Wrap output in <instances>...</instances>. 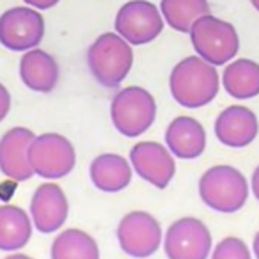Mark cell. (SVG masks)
<instances>
[{
	"label": "cell",
	"instance_id": "obj_25",
	"mask_svg": "<svg viewBox=\"0 0 259 259\" xmlns=\"http://www.w3.org/2000/svg\"><path fill=\"white\" fill-rule=\"evenodd\" d=\"M252 194H254V197L259 201V165L255 167L254 174H252Z\"/></svg>",
	"mask_w": 259,
	"mask_h": 259
},
{
	"label": "cell",
	"instance_id": "obj_15",
	"mask_svg": "<svg viewBox=\"0 0 259 259\" xmlns=\"http://www.w3.org/2000/svg\"><path fill=\"white\" fill-rule=\"evenodd\" d=\"M165 144L176 158L194 160L206 149L204 126L194 117L180 115L172 119L165 130Z\"/></svg>",
	"mask_w": 259,
	"mask_h": 259
},
{
	"label": "cell",
	"instance_id": "obj_21",
	"mask_svg": "<svg viewBox=\"0 0 259 259\" xmlns=\"http://www.w3.org/2000/svg\"><path fill=\"white\" fill-rule=\"evenodd\" d=\"M160 13L163 22H167L172 30L181 34L190 32V27L201 16L209 13L208 0H162Z\"/></svg>",
	"mask_w": 259,
	"mask_h": 259
},
{
	"label": "cell",
	"instance_id": "obj_7",
	"mask_svg": "<svg viewBox=\"0 0 259 259\" xmlns=\"http://www.w3.org/2000/svg\"><path fill=\"white\" fill-rule=\"evenodd\" d=\"M29 162L34 174L45 180H61L68 176L76 163L73 144L59 134H43L34 137L29 146Z\"/></svg>",
	"mask_w": 259,
	"mask_h": 259
},
{
	"label": "cell",
	"instance_id": "obj_3",
	"mask_svg": "<svg viewBox=\"0 0 259 259\" xmlns=\"http://www.w3.org/2000/svg\"><path fill=\"white\" fill-rule=\"evenodd\" d=\"M188 34L195 54L213 66L227 64L240 50V36L233 23L209 13L195 20Z\"/></svg>",
	"mask_w": 259,
	"mask_h": 259
},
{
	"label": "cell",
	"instance_id": "obj_18",
	"mask_svg": "<svg viewBox=\"0 0 259 259\" xmlns=\"http://www.w3.org/2000/svg\"><path fill=\"white\" fill-rule=\"evenodd\" d=\"M222 85L234 100L259 96V64L252 59H234L222 73Z\"/></svg>",
	"mask_w": 259,
	"mask_h": 259
},
{
	"label": "cell",
	"instance_id": "obj_2",
	"mask_svg": "<svg viewBox=\"0 0 259 259\" xmlns=\"http://www.w3.org/2000/svg\"><path fill=\"white\" fill-rule=\"evenodd\" d=\"M87 66L100 85L115 89L134 68L132 45L117 32H105L87 50Z\"/></svg>",
	"mask_w": 259,
	"mask_h": 259
},
{
	"label": "cell",
	"instance_id": "obj_4",
	"mask_svg": "<svg viewBox=\"0 0 259 259\" xmlns=\"http://www.w3.org/2000/svg\"><path fill=\"white\" fill-rule=\"evenodd\" d=\"M156 117V101L149 91L139 85L121 89L110 103L114 128L124 137H139L151 128Z\"/></svg>",
	"mask_w": 259,
	"mask_h": 259
},
{
	"label": "cell",
	"instance_id": "obj_9",
	"mask_svg": "<svg viewBox=\"0 0 259 259\" xmlns=\"http://www.w3.org/2000/svg\"><path fill=\"white\" fill-rule=\"evenodd\" d=\"M163 248L169 259H208L211 252V234L204 222L194 217H185L167 229Z\"/></svg>",
	"mask_w": 259,
	"mask_h": 259
},
{
	"label": "cell",
	"instance_id": "obj_13",
	"mask_svg": "<svg viewBox=\"0 0 259 259\" xmlns=\"http://www.w3.org/2000/svg\"><path fill=\"white\" fill-rule=\"evenodd\" d=\"M259 134L257 115L243 105L224 108L215 121V137L227 148H247Z\"/></svg>",
	"mask_w": 259,
	"mask_h": 259
},
{
	"label": "cell",
	"instance_id": "obj_26",
	"mask_svg": "<svg viewBox=\"0 0 259 259\" xmlns=\"http://www.w3.org/2000/svg\"><path fill=\"white\" fill-rule=\"evenodd\" d=\"M252 250H254L255 259H259V231H257V234H255V236H254V243H252Z\"/></svg>",
	"mask_w": 259,
	"mask_h": 259
},
{
	"label": "cell",
	"instance_id": "obj_16",
	"mask_svg": "<svg viewBox=\"0 0 259 259\" xmlns=\"http://www.w3.org/2000/svg\"><path fill=\"white\" fill-rule=\"evenodd\" d=\"M59 75L61 69L54 55L41 48L27 50L20 59V78L30 91L52 93L59 83Z\"/></svg>",
	"mask_w": 259,
	"mask_h": 259
},
{
	"label": "cell",
	"instance_id": "obj_17",
	"mask_svg": "<svg viewBox=\"0 0 259 259\" xmlns=\"http://www.w3.org/2000/svg\"><path fill=\"white\" fill-rule=\"evenodd\" d=\"M91 181L94 187L107 194L124 190L132 181V167L128 160L115 153H105L91 163Z\"/></svg>",
	"mask_w": 259,
	"mask_h": 259
},
{
	"label": "cell",
	"instance_id": "obj_28",
	"mask_svg": "<svg viewBox=\"0 0 259 259\" xmlns=\"http://www.w3.org/2000/svg\"><path fill=\"white\" fill-rule=\"evenodd\" d=\"M250 4H252V8H254L255 11L259 13V0H250Z\"/></svg>",
	"mask_w": 259,
	"mask_h": 259
},
{
	"label": "cell",
	"instance_id": "obj_23",
	"mask_svg": "<svg viewBox=\"0 0 259 259\" xmlns=\"http://www.w3.org/2000/svg\"><path fill=\"white\" fill-rule=\"evenodd\" d=\"M9 110H11V94L4 83H0V122L8 117Z\"/></svg>",
	"mask_w": 259,
	"mask_h": 259
},
{
	"label": "cell",
	"instance_id": "obj_20",
	"mask_svg": "<svg viewBox=\"0 0 259 259\" xmlns=\"http://www.w3.org/2000/svg\"><path fill=\"white\" fill-rule=\"evenodd\" d=\"M52 259H100V248L85 231L68 229L52 243Z\"/></svg>",
	"mask_w": 259,
	"mask_h": 259
},
{
	"label": "cell",
	"instance_id": "obj_8",
	"mask_svg": "<svg viewBox=\"0 0 259 259\" xmlns=\"http://www.w3.org/2000/svg\"><path fill=\"white\" fill-rule=\"evenodd\" d=\"M45 37V18L30 6H18L0 16V45L11 52L37 48Z\"/></svg>",
	"mask_w": 259,
	"mask_h": 259
},
{
	"label": "cell",
	"instance_id": "obj_5",
	"mask_svg": "<svg viewBox=\"0 0 259 259\" xmlns=\"http://www.w3.org/2000/svg\"><path fill=\"white\" fill-rule=\"evenodd\" d=\"M199 195L208 208L220 213H234L248 197L245 176L231 165H215L199 180Z\"/></svg>",
	"mask_w": 259,
	"mask_h": 259
},
{
	"label": "cell",
	"instance_id": "obj_1",
	"mask_svg": "<svg viewBox=\"0 0 259 259\" xmlns=\"http://www.w3.org/2000/svg\"><path fill=\"white\" fill-rule=\"evenodd\" d=\"M169 89L174 101L185 108H201L209 105L220 91V76L217 66L206 62L199 55L180 61L169 76Z\"/></svg>",
	"mask_w": 259,
	"mask_h": 259
},
{
	"label": "cell",
	"instance_id": "obj_10",
	"mask_svg": "<svg viewBox=\"0 0 259 259\" xmlns=\"http://www.w3.org/2000/svg\"><path fill=\"white\" fill-rule=\"evenodd\" d=\"M162 227L158 220L146 211H132L122 217L117 226V240L122 252L132 257H149L162 243Z\"/></svg>",
	"mask_w": 259,
	"mask_h": 259
},
{
	"label": "cell",
	"instance_id": "obj_14",
	"mask_svg": "<svg viewBox=\"0 0 259 259\" xmlns=\"http://www.w3.org/2000/svg\"><path fill=\"white\" fill-rule=\"evenodd\" d=\"M68 199L59 185L43 183L34 192L30 201V217L39 233L50 234L59 231L68 219Z\"/></svg>",
	"mask_w": 259,
	"mask_h": 259
},
{
	"label": "cell",
	"instance_id": "obj_11",
	"mask_svg": "<svg viewBox=\"0 0 259 259\" xmlns=\"http://www.w3.org/2000/svg\"><path fill=\"white\" fill-rule=\"evenodd\" d=\"M135 172L156 188H167L176 174V162L169 148L158 142H139L130 151Z\"/></svg>",
	"mask_w": 259,
	"mask_h": 259
},
{
	"label": "cell",
	"instance_id": "obj_19",
	"mask_svg": "<svg viewBox=\"0 0 259 259\" xmlns=\"http://www.w3.org/2000/svg\"><path fill=\"white\" fill-rule=\"evenodd\" d=\"M32 236V222L25 209L13 204L0 206V250H20Z\"/></svg>",
	"mask_w": 259,
	"mask_h": 259
},
{
	"label": "cell",
	"instance_id": "obj_27",
	"mask_svg": "<svg viewBox=\"0 0 259 259\" xmlns=\"http://www.w3.org/2000/svg\"><path fill=\"white\" fill-rule=\"evenodd\" d=\"M6 259H32V257H29V255H25V254H11Z\"/></svg>",
	"mask_w": 259,
	"mask_h": 259
},
{
	"label": "cell",
	"instance_id": "obj_24",
	"mask_svg": "<svg viewBox=\"0 0 259 259\" xmlns=\"http://www.w3.org/2000/svg\"><path fill=\"white\" fill-rule=\"evenodd\" d=\"M27 6L34 9H52L61 2V0H23Z\"/></svg>",
	"mask_w": 259,
	"mask_h": 259
},
{
	"label": "cell",
	"instance_id": "obj_22",
	"mask_svg": "<svg viewBox=\"0 0 259 259\" xmlns=\"http://www.w3.org/2000/svg\"><path fill=\"white\" fill-rule=\"evenodd\" d=\"M211 259H252L250 250L245 245L243 240L240 238H224L222 241H219L211 254Z\"/></svg>",
	"mask_w": 259,
	"mask_h": 259
},
{
	"label": "cell",
	"instance_id": "obj_6",
	"mask_svg": "<svg viewBox=\"0 0 259 259\" xmlns=\"http://www.w3.org/2000/svg\"><path fill=\"white\" fill-rule=\"evenodd\" d=\"M163 16L149 0H130L119 8L114 29L132 47H142L155 41L163 30Z\"/></svg>",
	"mask_w": 259,
	"mask_h": 259
},
{
	"label": "cell",
	"instance_id": "obj_12",
	"mask_svg": "<svg viewBox=\"0 0 259 259\" xmlns=\"http://www.w3.org/2000/svg\"><path fill=\"white\" fill-rule=\"evenodd\" d=\"M34 132L16 126L0 139V170L13 181H27L34 176L29 162V146L34 141Z\"/></svg>",
	"mask_w": 259,
	"mask_h": 259
}]
</instances>
